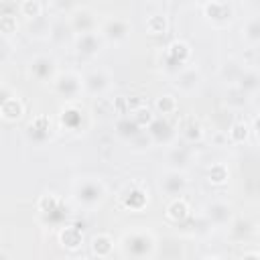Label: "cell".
<instances>
[{"label":"cell","mask_w":260,"mask_h":260,"mask_svg":"<svg viewBox=\"0 0 260 260\" xmlns=\"http://www.w3.org/2000/svg\"><path fill=\"white\" fill-rule=\"evenodd\" d=\"M120 254L124 258H152L156 254V236L144 225H136L122 234Z\"/></svg>","instance_id":"6da1fadb"},{"label":"cell","mask_w":260,"mask_h":260,"mask_svg":"<svg viewBox=\"0 0 260 260\" xmlns=\"http://www.w3.org/2000/svg\"><path fill=\"white\" fill-rule=\"evenodd\" d=\"M71 193H73V199L79 207H83L87 211H93L106 201L108 187L100 177H79L73 183Z\"/></svg>","instance_id":"7a4b0ae2"},{"label":"cell","mask_w":260,"mask_h":260,"mask_svg":"<svg viewBox=\"0 0 260 260\" xmlns=\"http://www.w3.org/2000/svg\"><path fill=\"white\" fill-rule=\"evenodd\" d=\"M51 89L57 98H63L65 102L79 100L83 95V75L73 69L57 71V75L51 79Z\"/></svg>","instance_id":"3957f363"},{"label":"cell","mask_w":260,"mask_h":260,"mask_svg":"<svg viewBox=\"0 0 260 260\" xmlns=\"http://www.w3.org/2000/svg\"><path fill=\"white\" fill-rule=\"evenodd\" d=\"M148 201H150V195H148V189L142 183L126 185L118 195L120 207L126 209V211H132V213H140L148 205Z\"/></svg>","instance_id":"277c9868"},{"label":"cell","mask_w":260,"mask_h":260,"mask_svg":"<svg viewBox=\"0 0 260 260\" xmlns=\"http://www.w3.org/2000/svg\"><path fill=\"white\" fill-rule=\"evenodd\" d=\"M98 32L106 43H122L132 32V22L124 16H108L98 24Z\"/></svg>","instance_id":"5b68a950"},{"label":"cell","mask_w":260,"mask_h":260,"mask_svg":"<svg viewBox=\"0 0 260 260\" xmlns=\"http://www.w3.org/2000/svg\"><path fill=\"white\" fill-rule=\"evenodd\" d=\"M112 73L108 69H93L83 75V93L91 98H104L112 89Z\"/></svg>","instance_id":"8992f818"},{"label":"cell","mask_w":260,"mask_h":260,"mask_svg":"<svg viewBox=\"0 0 260 260\" xmlns=\"http://www.w3.org/2000/svg\"><path fill=\"white\" fill-rule=\"evenodd\" d=\"M67 24L75 35H81V32H89V30H98V14L87 8V6H75L69 14H67Z\"/></svg>","instance_id":"52a82bcc"},{"label":"cell","mask_w":260,"mask_h":260,"mask_svg":"<svg viewBox=\"0 0 260 260\" xmlns=\"http://www.w3.org/2000/svg\"><path fill=\"white\" fill-rule=\"evenodd\" d=\"M158 187L167 197H179L185 195V191L189 189V179L185 175V171H177V169H167L160 179H158Z\"/></svg>","instance_id":"ba28073f"},{"label":"cell","mask_w":260,"mask_h":260,"mask_svg":"<svg viewBox=\"0 0 260 260\" xmlns=\"http://www.w3.org/2000/svg\"><path fill=\"white\" fill-rule=\"evenodd\" d=\"M191 57H193V51H191V45L187 41H181V39L179 41H173L167 47V51H165V67L167 69H173L177 73L179 69H183L185 65H189Z\"/></svg>","instance_id":"9c48e42d"},{"label":"cell","mask_w":260,"mask_h":260,"mask_svg":"<svg viewBox=\"0 0 260 260\" xmlns=\"http://www.w3.org/2000/svg\"><path fill=\"white\" fill-rule=\"evenodd\" d=\"M193 162H195L193 144H187V142H183V144H179V142L169 144V150H167V165H169V169L187 171Z\"/></svg>","instance_id":"30bf717a"},{"label":"cell","mask_w":260,"mask_h":260,"mask_svg":"<svg viewBox=\"0 0 260 260\" xmlns=\"http://www.w3.org/2000/svg\"><path fill=\"white\" fill-rule=\"evenodd\" d=\"M104 47H106V41L98 30H89V32H81L73 37V49L77 55L95 57L102 53Z\"/></svg>","instance_id":"8fae6325"},{"label":"cell","mask_w":260,"mask_h":260,"mask_svg":"<svg viewBox=\"0 0 260 260\" xmlns=\"http://www.w3.org/2000/svg\"><path fill=\"white\" fill-rule=\"evenodd\" d=\"M144 130L150 134V138H152L154 146H156V144L169 146V144H173V142L179 138V136H177V130L173 128V124H171L165 116H154V118H152V122H150Z\"/></svg>","instance_id":"7c38bea8"},{"label":"cell","mask_w":260,"mask_h":260,"mask_svg":"<svg viewBox=\"0 0 260 260\" xmlns=\"http://www.w3.org/2000/svg\"><path fill=\"white\" fill-rule=\"evenodd\" d=\"M203 217L211 228H223L232 221V205L223 199H213L203 207Z\"/></svg>","instance_id":"4fadbf2b"},{"label":"cell","mask_w":260,"mask_h":260,"mask_svg":"<svg viewBox=\"0 0 260 260\" xmlns=\"http://www.w3.org/2000/svg\"><path fill=\"white\" fill-rule=\"evenodd\" d=\"M28 75L39 83H51L57 75V61L49 55H37L28 61Z\"/></svg>","instance_id":"5bb4252c"},{"label":"cell","mask_w":260,"mask_h":260,"mask_svg":"<svg viewBox=\"0 0 260 260\" xmlns=\"http://www.w3.org/2000/svg\"><path fill=\"white\" fill-rule=\"evenodd\" d=\"M203 16L211 22V26L215 28H223V26H230V22L234 20V10L228 2H221V0H211L203 6Z\"/></svg>","instance_id":"9a60e30c"},{"label":"cell","mask_w":260,"mask_h":260,"mask_svg":"<svg viewBox=\"0 0 260 260\" xmlns=\"http://www.w3.org/2000/svg\"><path fill=\"white\" fill-rule=\"evenodd\" d=\"M175 89H179L181 93H193L199 85H201V73L195 65H185L183 69H179L175 73V81H173Z\"/></svg>","instance_id":"2e32d148"},{"label":"cell","mask_w":260,"mask_h":260,"mask_svg":"<svg viewBox=\"0 0 260 260\" xmlns=\"http://www.w3.org/2000/svg\"><path fill=\"white\" fill-rule=\"evenodd\" d=\"M177 136H181L183 142H187V144H197V142L203 140L205 130H203L201 122H199L193 114H189V116H185V118L181 120L179 130H177Z\"/></svg>","instance_id":"e0dca14e"},{"label":"cell","mask_w":260,"mask_h":260,"mask_svg":"<svg viewBox=\"0 0 260 260\" xmlns=\"http://www.w3.org/2000/svg\"><path fill=\"white\" fill-rule=\"evenodd\" d=\"M53 130H51V120L47 116H35L26 128V138L32 142V144H45L49 138H51Z\"/></svg>","instance_id":"ac0fdd59"},{"label":"cell","mask_w":260,"mask_h":260,"mask_svg":"<svg viewBox=\"0 0 260 260\" xmlns=\"http://www.w3.org/2000/svg\"><path fill=\"white\" fill-rule=\"evenodd\" d=\"M234 87H238L244 95L254 98L258 93V89H260V75H258L256 67H244L242 73H240V77L236 79Z\"/></svg>","instance_id":"d6986e66"},{"label":"cell","mask_w":260,"mask_h":260,"mask_svg":"<svg viewBox=\"0 0 260 260\" xmlns=\"http://www.w3.org/2000/svg\"><path fill=\"white\" fill-rule=\"evenodd\" d=\"M59 120H61V126L67 128V130H77L79 128V124L83 120V108L77 104V100L65 102V106L61 108Z\"/></svg>","instance_id":"ffe728a7"},{"label":"cell","mask_w":260,"mask_h":260,"mask_svg":"<svg viewBox=\"0 0 260 260\" xmlns=\"http://www.w3.org/2000/svg\"><path fill=\"white\" fill-rule=\"evenodd\" d=\"M165 215H167V219H171L173 223H183L185 219L191 217V205H189V201H187L183 195L173 197V199L169 201V205H167Z\"/></svg>","instance_id":"44dd1931"},{"label":"cell","mask_w":260,"mask_h":260,"mask_svg":"<svg viewBox=\"0 0 260 260\" xmlns=\"http://www.w3.org/2000/svg\"><path fill=\"white\" fill-rule=\"evenodd\" d=\"M57 238H59V244L65 250H71V252L73 250H79L81 244H83V234H81V230L77 225H63L59 230Z\"/></svg>","instance_id":"7402d4cb"},{"label":"cell","mask_w":260,"mask_h":260,"mask_svg":"<svg viewBox=\"0 0 260 260\" xmlns=\"http://www.w3.org/2000/svg\"><path fill=\"white\" fill-rule=\"evenodd\" d=\"M228 228H230V236L236 242H244L248 236H252L256 232V223L252 219H248V217H232Z\"/></svg>","instance_id":"603a6c76"},{"label":"cell","mask_w":260,"mask_h":260,"mask_svg":"<svg viewBox=\"0 0 260 260\" xmlns=\"http://www.w3.org/2000/svg\"><path fill=\"white\" fill-rule=\"evenodd\" d=\"M89 250L95 258H108L114 252V238L110 234H95L89 240Z\"/></svg>","instance_id":"cb8c5ba5"},{"label":"cell","mask_w":260,"mask_h":260,"mask_svg":"<svg viewBox=\"0 0 260 260\" xmlns=\"http://www.w3.org/2000/svg\"><path fill=\"white\" fill-rule=\"evenodd\" d=\"M22 114H24V104L16 93L10 95L0 108V118L6 122H18L22 118Z\"/></svg>","instance_id":"d4e9b609"},{"label":"cell","mask_w":260,"mask_h":260,"mask_svg":"<svg viewBox=\"0 0 260 260\" xmlns=\"http://www.w3.org/2000/svg\"><path fill=\"white\" fill-rule=\"evenodd\" d=\"M142 128L132 120V116L130 114H124V116H118L116 118V122H114V132L122 138V140H130V138H134L138 132H140Z\"/></svg>","instance_id":"484cf974"},{"label":"cell","mask_w":260,"mask_h":260,"mask_svg":"<svg viewBox=\"0 0 260 260\" xmlns=\"http://www.w3.org/2000/svg\"><path fill=\"white\" fill-rule=\"evenodd\" d=\"M69 37H73L69 24H67V18H57L51 22V28H49V41L55 43V45H63Z\"/></svg>","instance_id":"4316f807"},{"label":"cell","mask_w":260,"mask_h":260,"mask_svg":"<svg viewBox=\"0 0 260 260\" xmlns=\"http://www.w3.org/2000/svg\"><path fill=\"white\" fill-rule=\"evenodd\" d=\"M242 39L248 47H258L260 43V18L250 16L242 26Z\"/></svg>","instance_id":"83f0119b"},{"label":"cell","mask_w":260,"mask_h":260,"mask_svg":"<svg viewBox=\"0 0 260 260\" xmlns=\"http://www.w3.org/2000/svg\"><path fill=\"white\" fill-rule=\"evenodd\" d=\"M225 138H228V142H232V144H244V142L250 140V126H248L244 120H236V122H232V126L228 128Z\"/></svg>","instance_id":"f1b7e54d"},{"label":"cell","mask_w":260,"mask_h":260,"mask_svg":"<svg viewBox=\"0 0 260 260\" xmlns=\"http://www.w3.org/2000/svg\"><path fill=\"white\" fill-rule=\"evenodd\" d=\"M177 110H179V102H177V98L171 95V93H162V95H158V98L154 100V112H156V116L169 118V116H173Z\"/></svg>","instance_id":"f546056e"},{"label":"cell","mask_w":260,"mask_h":260,"mask_svg":"<svg viewBox=\"0 0 260 260\" xmlns=\"http://www.w3.org/2000/svg\"><path fill=\"white\" fill-rule=\"evenodd\" d=\"M18 12L26 20H35L43 14V0H20L18 2Z\"/></svg>","instance_id":"4dcf8cb0"},{"label":"cell","mask_w":260,"mask_h":260,"mask_svg":"<svg viewBox=\"0 0 260 260\" xmlns=\"http://www.w3.org/2000/svg\"><path fill=\"white\" fill-rule=\"evenodd\" d=\"M128 114L132 116V120H134V122H136L140 128H146V126L152 122V118L156 116V114H154V112H152L148 106H144V104L136 106V108H134V110H130Z\"/></svg>","instance_id":"1f68e13d"},{"label":"cell","mask_w":260,"mask_h":260,"mask_svg":"<svg viewBox=\"0 0 260 260\" xmlns=\"http://www.w3.org/2000/svg\"><path fill=\"white\" fill-rule=\"evenodd\" d=\"M228 179H230V171H228V167L223 162H215V165L209 167L207 181L211 185H223V183H228Z\"/></svg>","instance_id":"d6a6232c"},{"label":"cell","mask_w":260,"mask_h":260,"mask_svg":"<svg viewBox=\"0 0 260 260\" xmlns=\"http://www.w3.org/2000/svg\"><path fill=\"white\" fill-rule=\"evenodd\" d=\"M61 205H63V201H61L55 193H43V195L39 197V203H37V207H39L41 215H47V213H51V211L59 209Z\"/></svg>","instance_id":"836d02e7"},{"label":"cell","mask_w":260,"mask_h":260,"mask_svg":"<svg viewBox=\"0 0 260 260\" xmlns=\"http://www.w3.org/2000/svg\"><path fill=\"white\" fill-rule=\"evenodd\" d=\"M144 24H146L148 35H162V32H167V28H169L167 16H162V14H152V16H148Z\"/></svg>","instance_id":"e575fe53"},{"label":"cell","mask_w":260,"mask_h":260,"mask_svg":"<svg viewBox=\"0 0 260 260\" xmlns=\"http://www.w3.org/2000/svg\"><path fill=\"white\" fill-rule=\"evenodd\" d=\"M28 22H30V37H35V39H47L49 37L51 22L43 14L39 18H35V20H28Z\"/></svg>","instance_id":"d590c367"},{"label":"cell","mask_w":260,"mask_h":260,"mask_svg":"<svg viewBox=\"0 0 260 260\" xmlns=\"http://www.w3.org/2000/svg\"><path fill=\"white\" fill-rule=\"evenodd\" d=\"M128 142H130V144H132V148H134V150H138V152L148 150V148H152V146H154V142H152L150 134H148L144 128H142V130H140V132H138L134 138H130Z\"/></svg>","instance_id":"8d00e7d4"},{"label":"cell","mask_w":260,"mask_h":260,"mask_svg":"<svg viewBox=\"0 0 260 260\" xmlns=\"http://www.w3.org/2000/svg\"><path fill=\"white\" fill-rule=\"evenodd\" d=\"M16 30H18V20H16V16L10 14V12L0 14V35L10 37V35H14Z\"/></svg>","instance_id":"74e56055"},{"label":"cell","mask_w":260,"mask_h":260,"mask_svg":"<svg viewBox=\"0 0 260 260\" xmlns=\"http://www.w3.org/2000/svg\"><path fill=\"white\" fill-rule=\"evenodd\" d=\"M242 69H244V67H242V65H238L236 61H228V63L221 67V77L234 85V83H236V79L240 77Z\"/></svg>","instance_id":"f35d334b"},{"label":"cell","mask_w":260,"mask_h":260,"mask_svg":"<svg viewBox=\"0 0 260 260\" xmlns=\"http://www.w3.org/2000/svg\"><path fill=\"white\" fill-rule=\"evenodd\" d=\"M248 100H250V98H248V95H244V93H242L238 87H232V93L225 98L228 106H234V108H244Z\"/></svg>","instance_id":"ab89813d"},{"label":"cell","mask_w":260,"mask_h":260,"mask_svg":"<svg viewBox=\"0 0 260 260\" xmlns=\"http://www.w3.org/2000/svg\"><path fill=\"white\" fill-rule=\"evenodd\" d=\"M8 53H10V43L4 35H0V61H4L8 57Z\"/></svg>","instance_id":"60d3db41"},{"label":"cell","mask_w":260,"mask_h":260,"mask_svg":"<svg viewBox=\"0 0 260 260\" xmlns=\"http://www.w3.org/2000/svg\"><path fill=\"white\" fill-rule=\"evenodd\" d=\"M10 95H14V91H12V87H8V85H4V83H0V108H2V104L10 98Z\"/></svg>","instance_id":"b9f144b4"}]
</instances>
